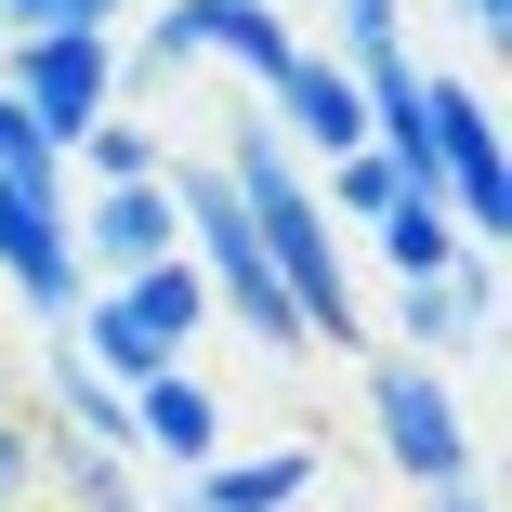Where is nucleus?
<instances>
[{
  "label": "nucleus",
  "instance_id": "2eb2a0df",
  "mask_svg": "<svg viewBox=\"0 0 512 512\" xmlns=\"http://www.w3.org/2000/svg\"><path fill=\"white\" fill-rule=\"evenodd\" d=\"M53 407H66V434H79V447H132V394L92 368L79 342H53Z\"/></svg>",
  "mask_w": 512,
  "mask_h": 512
},
{
  "label": "nucleus",
  "instance_id": "ddd939ff",
  "mask_svg": "<svg viewBox=\"0 0 512 512\" xmlns=\"http://www.w3.org/2000/svg\"><path fill=\"white\" fill-rule=\"evenodd\" d=\"M368 237H381V263H394V276H447V263L473 250V237H460V211H447L434 184H407V197H394V211H381Z\"/></svg>",
  "mask_w": 512,
  "mask_h": 512
},
{
  "label": "nucleus",
  "instance_id": "a211bd4d",
  "mask_svg": "<svg viewBox=\"0 0 512 512\" xmlns=\"http://www.w3.org/2000/svg\"><path fill=\"white\" fill-rule=\"evenodd\" d=\"M66 158H79V171H92V184H145V171H158V145H145V132H132V119H92V132H79V145H66Z\"/></svg>",
  "mask_w": 512,
  "mask_h": 512
},
{
  "label": "nucleus",
  "instance_id": "6ab92c4d",
  "mask_svg": "<svg viewBox=\"0 0 512 512\" xmlns=\"http://www.w3.org/2000/svg\"><path fill=\"white\" fill-rule=\"evenodd\" d=\"M14 40H53V27H119V0H0Z\"/></svg>",
  "mask_w": 512,
  "mask_h": 512
},
{
  "label": "nucleus",
  "instance_id": "4468645a",
  "mask_svg": "<svg viewBox=\"0 0 512 512\" xmlns=\"http://www.w3.org/2000/svg\"><path fill=\"white\" fill-rule=\"evenodd\" d=\"M119 302H132V329L158 342V355H184L197 329H211V289H197V263L171 250V263H145V276H119Z\"/></svg>",
  "mask_w": 512,
  "mask_h": 512
},
{
  "label": "nucleus",
  "instance_id": "0eeeda50",
  "mask_svg": "<svg viewBox=\"0 0 512 512\" xmlns=\"http://www.w3.org/2000/svg\"><path fill=\"white\" fill-rule=\"evenodd\" d=\"M66 237H79V276H145V263H171L184 250V211H171V184L145 171V184H92V211H66Z\"/></svg>",
  "mask_w": 512,
  "mask_h": 512
},
{
  "label": "nucleus",
  "instance_id": "7ed1b4c3",
  "mask_svg": "<svg viewBox=\"0 0 512 512\" xmlns=\"http://www.w3.org/2000/svg\"><path fill=\"white\" fill-rule=\"evenodd\" d=\"M421 132H434V197L460 211V237L486 250L512 224V171H499V119L473 79H421Z\"/></svg>",
  "mask_w": 512,
  "mask_h": 512
},
{
  "label": "nucleus",
  "instance_id": "dca6fc26",
  "mask_svg": "<svg viewBox=\"0 0 512 512\" xmlns=\"http://www.w3.org/2000/svg\"><path fill=\"white\" fill-rule=\"evenodd\" d=\"M394 197H407V184H394V158H381V145H355V158H329V171H316V211H329V224H381Z\"/></svg>",
  "mask_w": 512,
  "mask_h": 512
},
{
  "label": "nucleus",
  "instance_id": "1a4fd4ad",
  "mask_svg": "<svg viewBox=\"0 0 512 512\" xmlns=\"http://www.w3.org/2000/svg\"><path fill=\"white\" fill-rule=\"evenodd\" d=\"M0 289H14V302H40V316H66V302L92 289L53 184H0Z\"/></svg>",
  "mask_w": 512,
  "mask_h": 512
},
{
  "label": "nucleus",
  "instance_id": "20e7f679",
  "mask_svg": "<svg viewBox=\"0 0 512 512\" xmlns=\"http://www.w3.org/2000/svg\"><path fill=\"white\" fill-rule=\"evenodd\" d=\"M368 421H381V460L407 486H473V434H460V407L421 355H381L368 368Z\"/></svg>",
  "mask_w": 512,
  "mask_h": 512
},
{
  "label": "nucleus",
  "instance_id": "6e6552de",
  "mask_svg": "<svg viewBox=\"0 0 512 512\" xmlns=\"http://www.w3.org/2000/svg\"><path fill=\"white\" fill-rule=\"evenodd\" d=\"M263 106H276V145H289L302 171H329V158L368 145V92H355L329 53H289V66L263 79Z\"/></svg>",
  "mask_w": 512,
  "mask_h": 512
},
{
  "label": "nucleus",
  "instance_id": "f8f14e48",
  "mask_svg": "<svg viewBox=\"0 0 512 512\" xmlns=\"http://www.w3.org/2000/svg\"><path fill=\"white\" fill-rule=\"evenodd\" d=\"M329 66H342L355 92L421 79V66H407V0H329Z\"/></svg>",
  "mask_w": 512,
  "mask_h": 512
},
{
  "label": "nucleus",
  "instance_id": "9b49d317",
  "mask_svg": "<svg viewBox=\"0 0 512 512\" xmlns=\"http://www.w3.org/2000/svg\"><path fill=\"white\" fill-rule=\"evenodd\" d=\"M302 486H316V447H250V460H197L184 512H289Z\"/></svg>",
  "mask_w": 512,
  "mask_h": 512
},
{
  "label": "nucleus",
  "instance_id": "aec40b11",
  "mask_svg": "<svg viewBox=\"0 0 512 512\" xmlns=\"http://www.w3.org/2000/svg\"><path fill=\"white\" fill-rule=\"evenodd\" d=\"M460 27L473 40H512V0H460Z\"/></svg>",
  "mask_w": 512,
  "mask_h": 512
},
{
  "label": "nucleus",
  "instance_id": "39448f33",
  "mask_svg": "<svg viewBox=\"0 0 512 512\" xmlns=\"http://www.w3.org/2000/svg\"><path fill=\"white\" fill-rule=\"evenodd\" d=\"M0 92L53 132V158L106 119V92H119V40L106 27H53V40H14V66H0Z\"/></svg>",
  "mask_w": 512,
  "mask_h": 512
},
{
  "label": "nucleus",
  "instance_id": "f257e3e1",
  "mask_svg": "<svg viewBox=\"0 0 512 512\" xmlns=\"http://www.w3.org/2000/svg\"><path fill=\"white\" fill-rule=\"evenodd\" d=\"M211 171L237 184V211H250V237H263V263H276V289H289L302 342H368V302H355V276H342V224L316 211V171L276 145V119H224V158H211Z\"/></svg>",
  "mask_w": 512,
  "mask_h": 512
},
{
  "label": "nucleus",
  "instance_id": "423d86ee",
  "mask_svg": "<svg viewBox=\"0 0 512 512\" xmlns=\"http://www.w3.org/2000/svg\"><path fill=\"white\" fill-rule=\"evenodd\" d=\"M158 66H197V53H224L237 79H276L289 53H302V27L276 14V0H158V40H145Z\"/></svg>",
  "mask_w": 512,
  "mask_h": 512
},
{
  "label": "nucleus",
  "instance_id": "9d476101",
  "mask_svg": "<svg viewBox=\"0 0 512 512\" xmlns=\"http://www.w3.org/2000/svg\"><path fill=\"white\" fill-rule=\"evenodd\" d=\"M132 447H158V460H224V394L197 381V368H158V381H132Z\"/></svg>",
  "mask_w": 512,
  "mask_h": 512
},
{
  "label": "nucleus",
  "instance_id": "f03ea898",
  "mask_svg": "<svg viewBox=\"0 0 512 512\" xmlns=\"http://www.w3.org/2000/svg\"><path fill=\"white\" fill-rule=\"evenodd\" d=\"M158 184H171V211H184V263H197V289H211V316L237 342H263V355H302V316H289V289H276L250 211H237V184L211 158H197V171H158Z\"/></svg>",
  "mask_w": 512,
  "mask_h": 512
},
{
  "label": "nucleus",
  "instance_id": "412c9836",
  "mask_svg": "<svg viewBox=\"0 0 512 512\" xmlns=\"http://www.w3.org/2000/svg\"><path fill=\"white\" fill-rule=\"evenodd\" d=\"M434 512H499V499L486 486H434Z\"/></svg>",
  "mask_w": 512,
  "mask_h": 512
},
{
  "label": "nucleus",
  "instance_id": "f3484780",
  "mask_svg": "<svg viewBox=\"0 0 512 512\" xmlns=\"http://www.w3.org/2000/svg\"><path fill=\"white\" fill-rule=\"evenodd\" d=\"M40 460H53V434L27 407H0V512H40Z\"/></svg>",
  "mask_w": 512,
  "mask_h": 512
}]
</instances>
